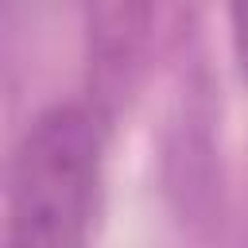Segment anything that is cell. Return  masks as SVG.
<instances>
[{"mask_svg":"<svg viewBox=\"0 0 248 248\" xmlns=\"http://www.w3.org/2000/svg\"><path fill=\"white\" fill-rule=\"evenodd\" d=\"M101 178V116L58 101L23 128L8 167L4 248H85Z\"/></svg>","mask_w":248,"mask_h":248,"instance_id":"obj_1","label":"cell"}]
</instances>
